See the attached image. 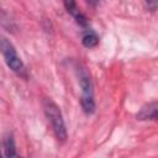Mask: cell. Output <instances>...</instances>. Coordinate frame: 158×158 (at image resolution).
<instances>
[{
    "label": "cell",
    "instance_id": "cell-6",
    "mask_svg": "<svg viewBox=\"0 0 158 158\" xmlns=\"http://www.w3.org/2000/svg\"><path fill=\"white\" fill-rule=\"evenodd\" d=\"M2 146H4V151H5V157H17L16 143H15L14 135L11 132L5 133L4 139H2Z\"/></svg>",
    "mask_w": 158,
    "mask_h": 158
},
{
    "label": "cell",
    "instance_id": "cell-2",
    "mask_svg": "<svg viewBox=\"0 0 158 158\" xmlns=\"http://www.w3.org/2000/svg\"><path fill=\"white\" fill-rule=\"evenodd\" d=\"M43 110L48 121L52 125L56 138L60 142H64L67 139V128H65V123H64L59 106L52 99L46 98L43 100Z\"/></svg>",
    "mask_w": 158,
    "mask_h": 158
},
{
    "label": "cell",
    "instance_id": "cell-5",
    "mask_svg": "<svg viewBox=\"0 0 158 158\" xmlns=\"http://www.w3.org/2000/svg\"><path fill=\"white\" fill-rule=\"evenodd\" d=\"M63 4H64L65 10L68 11V14H70V15L75 19V21H77L78 25H80V26H86V23H88L86 17H85V16L81 14V11L78 9L75 0H63Z\"/></svg>",
    "mask_w": 158,
    "mask_h": 158
},
{
    "label": "cell",
    "instance_id": "cell-8",
    "mask_svg": "<svg viewBox=\"0 0 158 158\" xmlns=\"http://www.w3.org/2000/svg\"><path fill=\"white\" fill-rule=\"evenodd\" d=\"M85 1H86L89 5H91V6H96L99 0H85Z\"/></svg>",
    "mask_w": 158,
    "mask_h": 158
},
{
    "label": "cell",
    "instance_id": "cell-1",
    "mask_svg": "<svg viewBox=\"0 0 158 158\" xmlns=\"http://www.w3.org/2000/svg\"><path fill=\"white\" fill-rule=\"evenodd\" d=\"M77 75L81 89V98H80L81 109L85 114H93L95 111V100H94V90H93V83L90 75L86 68L80 64L77 68Z\"/></svg>",
    "mask_w": 158,
    "mask_h": 158
},
{
    "label": "cell",
    "instance_id": "cell-7",
    "mask_svg": "<svg viewBox=\"0 0 158 158\" xmlns=\"http://www.w3.org/2000/svg\"><path fill=\"white\" fill-rule=\"evenodd\" d=\"M81 42H83V46H84V47H86V48H93V47L98 46V43H99V36H98L96 32H94L93 30H88V31L83 35Z\"/></svg>",
    "mask_w": 158,
    "mask_h": 158
},
{
    "label": "cell",
    "instance_id": "cell-4",
    "mask_svg": "<svg viewBox=\"0 0 158 158\" xmlns=\"http://www.w3.org/2000/svg\"><path fill=\"white\" fill-rule=\"evenodd\" d=\"M157 110H158V104L157 101H152L146 104L144 106L141 107V110L137 112L136 118L139 121H146V120H156L157 118Z\"/></svg>",
    "mask_w": 158,
    "mask_h": 158
},
{
    "label": "cell",
    "instance_id": "cell-9",
    "mask_svg": "<svg viewBox=\"0 0 158 158\" xmlns=\"http://www.w3.org/2000/svg\"><path fill=\"white\" fill-rule=\"evenodd\" d=\"M0 156H1V153H0Z\"/></svg>",
    "mask_w": 158,
    "mask_h": 158
},
{
    "label": "cell",
    "instance_id": "cell-3",
    "mask_svg": "<svg viewBox=\"0 0 158 158\" xmlns=\"http://www.w3.org/2000/svg\"><path fill=\"white\" fill-rule=\"evenodd\" d=\"M0 51L5 57V62L7 67L19 75L26 77V68L21 58L17 56V52L14 44L5 37H0Z\"/></svg>",
    "mask_w": 158,
    "mask_h": 158
}]
</instances>
